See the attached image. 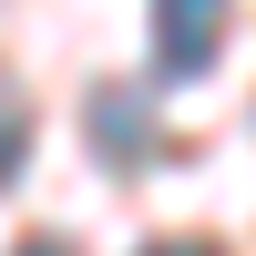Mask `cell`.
Wrapping results in <instances>:
<instances>
[{
	"mask_svg": "<svg viewBox=\"0 0 256 256\" xmlns=\"http://www.w3.org/2000/svg\"><path fill=\"white\" fill-rule=\"evenodd\" d=\"M226 41V0H154V62L164 72H205Z\"/></svg>",
	"mask_w": 256,
	"mask_h": 256,
	"instance_id": "obj_1",
	"label": "cell"
},
{
	"mask_svg": "<svg viewBox=\"0 0 256 256\" xmlns=\"http://www.w3.org/2000/svg\"><path fill=\"white\" fill-rule=\"evenodd\" d=\"M20 154H31V102H20V82L0 72V184L20 174Z\"/></svg>",
	"mask_w": 256,
	"mask_h": 256,
	"instance_id": "obj_2",
	"label": "cell"
},
{
	"mask_svg": "<svg viewBox=\"0 0 256 256\" xmlns=\"http://www.w3.org/2000/svg\"><path fill=\"white\" fill-rule=\"evenodd\" d=\"M144 256H216V246H195V236H174V246H144Z\"/></svg>",
	"mask_w": 256,
	"mask_h": 256,
	"instance_id": "obj_3",
	"label": "cell"
},
{
	"mask_svg": "<svg viewBox=\"0 0 256 256\" xmlns=\"http://www.w3.org/2000/svg\"><path fill=\"white\" fill-rule=\"evenodd\" d=\"M31 256H62V246H31Z\"/></svg>",
	"mask_w": 256,
	"mask_h": 256,
	"instance_id": "obj_4",
	"label": "cell"
}]
</instances>
